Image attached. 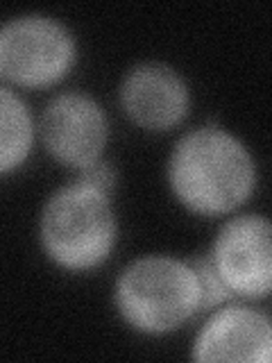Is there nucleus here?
I'll return each instance as SVG.
<instances>
[{
  "label": "nucleus",
  "mask_w": 272,
  "mask_h": 363,
  "mask_svg": "<svg viewBox=\"0 0 272 363\" xmlns=\"http://www.w3.org/2000/svg\"><path fill=\"white\" fill-rule=\"evenodd\" d=\"M193 268L198 270L200 286H202V311L204 309H215V306H220V304L230 302L234 298L232 291L227 289L222 284V279L218 277V272H215L209 257L198 261Z\"/></svg>",
  "instance_id": "10"
},
{
  "label": "nucleus",
  "mask_w": 272,
  "mask_h": 363,
  "mask_svg": "<svg viewBox=\"0 0 272 363\" xmlns=\"http://www.w3.org/2000/svg\"><path fill=\"white\" fill-rule=\"evenodd\" d=\"M191 359L198 363H270L272 323L249 304H227L209 315L193 340Z\"/></svg>",
  "instance_id": "7"
},
{
  "label": "nucleus",
  "mask_w": 272,
  "mask_h": 363,
  "mask_svg": "<svg viewBox=\"0 0 272 363\" xmlns=\"http://www.w3.org/2000/svg\"><path fill=\"white\" fill-rule=\"evenodd\" d=\"M211 264L234 298L266 300L272 291V227L261 213L227 220L211 247Z\"/></svg>",
  "instance_id": "6"
},
{
  "label": "nucleus",
  "mask_w": 272,
  "mask_h": 363,
  "mask_svg": "<svg viewBox=\"0 0 272 363\" xmlns=\"http://www.w3.org/2000/svg\"><path fill=\"white\" fill-rule=\"evenodd\" d=\"M120 107L136 128L145 132H170L186 121L191 91L173 66L145 62L125 73L118 89Z\"/></svg>",
  "instance_id": "8"
},
{
  "label": "nucleus",
  "mask_w": 272,
  "mask_h": 363,
  "mask_svg": "<svg viewBox=\"0 0 272 363\" xmlns=\"http://www.w3.org/2000/svg\"><path fill=\"white\" fill-rule=\"evenodd\" d=\"M77 43L64 23L23 14L0 28V77L23 89H48L71 73Z\"/></svg>",
  "instance_id": "4"
},
{
  "label": "nucleus",
  "mask_w": 272,
  "mask_h": 363,
  "mask_svg": "<svg viewBox=\"0 0 272 363\" xmlns=\"http://www.w3.org/2000/svg\"><path fill=\"white\" fill-rule=\"evenodd\" d=\"M41 145L57 164L91 170L109 143V118L102 105L82 91H66L45 105L39 121Z\"/></svg>",
  "instance_id": "5"
},
{
  "label": "nucleus",
  "mask_w": 272,
  "mask_h": 363,
  "mask_svg": "<svg viewBox=\"0 0 272 363\" xmlns=\"http://www.w3.org/2000/svg\"><path fill=\"white\" fill-rule=\"evenodd\" d=\"M173 196L198 216L241 209L256 189V164L245 143L218 125L186 132L168 159Z\"/></svg>",
  "instance_id": "1"
},
{
  "label": "nucleus",
  "mask_w": 272,
  "mask_h": 363,
  "mask_svg": "<svg viewBox=\"0 0 272 363\" xmlns=\"http://www.w3.org/2000/svg\"><path fill=\"white\" fill-rule=\"evenodd\" d=\"M39 236L55 266L71 272L100 268L118 241L109 193L86 177L55 191L41 211Z\"/></svg>",
  "instance_id": "2"
},
{
  "label": "nucleus",
  "mask_w": 272,
  "mask_h": 363,
  "mask_svg": "<svg viewBox=\"0 0 272 363\" xmlns=\"http://www.w3.org/2000/svg\"><path fill=\"white\" fill-rule=\"evenodd\" d=\"M113 302L134 332L173 334L202 311L198 270L170 255H145L118 275Z\"/></svg>",
  "instance_id": "3"
},
{
  "label": "nucleus",
  "mask_w": 272,
  "mask_h": 363,
  "mask_svg": "<svg viewBox=\"0 0 272 363\" xmlns=\"http://www.w3.org/2000/svg\"><path fill=\"white\" fill-rule=\"evenodd\" d=\"M34 125L28 105L7 86H0V175L14 173L34 147Z\"/></svg>",
  "instance_id": "9"
}]
</instances>
